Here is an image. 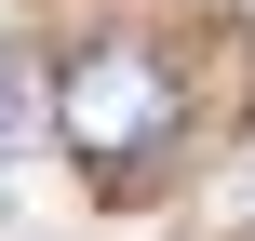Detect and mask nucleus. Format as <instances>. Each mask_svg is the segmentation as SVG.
I'll use <instances>...</instances> for the list:
<instances>
[{"label":"nucleus","mask_w":255,"mask_h":241,"mask_svg":"<svg viewBox=\"0 0 255 241\" xmlns=\"http://www.w3.org/2000/svg\"><path fill=\"white\" fill-rule=\"evenodd\" d=\"M54 134H67L94 174H148V161H175V134H188V80H175V54H161V40H81V54L54 67Z\"/></svg>","instance_id":"obj_1"},{"label":"nucleus","mask_w":255,"mask_h":241,"mask_svg":"<svg viewBox=\"0 0 255 241\" xmlns=\"http://www.w3.org/2000/svg\"><path fill=\"white\" fill-rule=\"evenodd\" d=\"M27 134H54V67H40L27 40H0V161H13Z\"/></svg>","instance_id":"obj_2"}]
</instances>
